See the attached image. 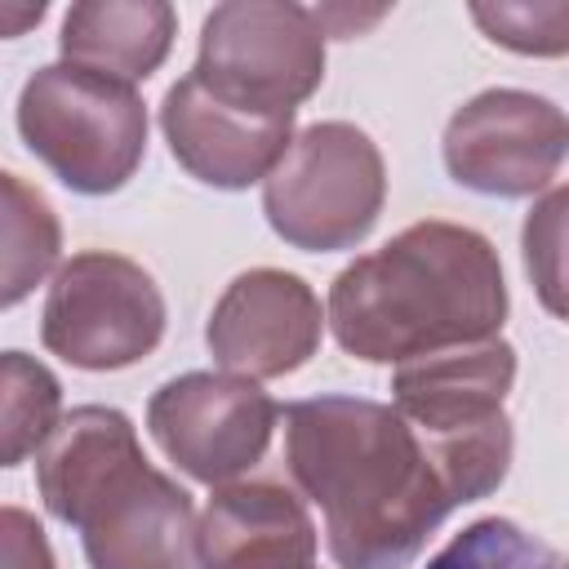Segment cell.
I'll return each instance as SVG.
<instances>
[{"label":"cell","mask_w":569,"mask_h":569,"mask_svg":"<svg viewBox=\"0 0 569 569\" xmlns=\"http://www.w3.org/2000/svg\"><path fill=\"white\" fill-rule=\"evenodd\" d=\"M200 569H311L316 525L307 507L271 485H218L200 516Z\"/></svg>","instance_id":"7c38bea8"},{"label":"cell","mask_w":569,"mask_h":569,"mask_svg":"<svg viewBox=\"0 0 569 569\" xmlns=\"http://www.w3.org/2000/svg\"><path fill=\"white\" fill-rule=\"evenodd\" d=\"M276 418V400L236 373H182L147 409L156 445L200 485H227L249 471L267 453Z\"/></svg>","instance_id":"52a82bcc"},{"label":"cell","mask_w":569,"mask_h":569,"mask_svg":"<svg viewBox=\"0 0 569 569\" xmlns=\"http://www.w3.org/2000/svg\"><path fill=\"white\" fill-rule=\"evenodd\" d=\"M471 22L502 49L533 53V58H560L569 53V0H493L471 4Z\"/></svg>","instance_id":"ffe728a7"},{"label":"cell","mask_w":569,"mask_h":569,"mask_svg":"<svg viewBox=\"0 0 569 569\" xmlns=\"http://www.w3.org/2000/svg\"><path fill=\"white\" fill-rule=\"evenodd\" d=\"M164 298L156 280L120 253H76L49 284L40 338L76 369H124L156 351Z\"/></svg>","instance_id":"8992f818"},{"label":"cell","mask_w":569,"mask_h":569,"mask_svg":"<svg viewBox=\"0 0 569 569\" xmlns=\"http://www.w3.org/2000/svg\"><path fill=\"white\" fill-rule=\"evenodd\" d=\"M320 325V298L307 280L258 267L227 284L204 338L213 360L236 378H280L316 356Z\"/></svg>","instance_id":"30bf717a"},{"label":"cell","mask_w":569,"mask_h":569,"mask_svg":"<svg viewBox=\"0 0 569 569\" xmlns=\"http://www.w3.org/2000/svg\"><path fill=\"white\" fill-rule=\"evenodd\" d=\"M525 267L542 307L569 320V187L547 191L525 222Z\"/></svg>","instance_id":"d6986e66"},{"label":"cell","mask_w":569,"mask_h":569,"mask_svg":"<svg viewBox=\"0 0 569 569\" xmlns=\"http://www.w3.org/2000/svg\"><path fill=\"white\" fill-rule=\"evenodd\" d=\"M569 156V116L525 89H485L453 111L445 164L453 182L485 196H533Z\"/></svg>","instance_id":"ba28073f"},{"label":"cell","mask_w":569,"mask_h":569,"mask_svg":"<svg viewBox=\"0 0 569 569\" xmlns=\"http://www.w3.org/2000/svg\"><path fill=\"white\" fill-rule=\"evenodd\" d=\"M58 378L22 356L4 351L0 360V436H4V467H18L27 453H40L44 440L58 431Z\"/></svg>","instance_id":"e0dca14e"},{"label":"cell","mask_w":569,"mask_h":569,"mask_svg":"<svg viewBox=\"0 0 569 569\" xmlns=\"http://www.w3.org/2000/svg\"><path fill=\"white\" fill-rule=\"evenodd\" d=\"M138 458H142L138 436L120 409H102V405L71 409L36 453L40 498L62 525H76L89 498Z\"/></svg>","instance_id":"5bb4252c"},{"label":"cell","mask_w":569,"mask_h":569,"mask_svg":"<svg viewBox=\"0 0 569 569\" xmlns=\"http://www.w3.org/2000/svg\"><path fill=\"white\" fill-rule=\"evenodd\" d=\"M0 200H4V280H0V302L13 307L22 302L58 262V218L49 200L27 187L18 173L0 178Z\"/></svg>","instance_id":"2e32d148"},{"label":"cell","mask_w":569,"mask_h":569,"mask_svg":"<svg viewBox=\"0 0 569 569\" xmlns=\"http://www.w3.org/2000/svg\"><path fill=\"white\" fill-rule=\"evenodd\" d=\"M0 565L4 569H53L44 529L18 507H4L0 516Z\"/></svg>","instance_id":"44dd1931"},{"label":"cell","mask_w":569,"mask_h":569,"mask_svg":"<svg viewBox=\"0 0 569 569\" xmlns=\"http://www.w3.org/2000/svg\"><path fill=\"white\" fill-rule=\"evenodd\" d=\"M160 129L173 160L191 178L222 191H240L258 178L267 182L293 147V116H253L244 107H231L213 89H204L196 71L164 93Z\"/></svg>","instance_id":"8fae6325"},{"label":"cell","mask_w":569,"mask_h":569,"mask_svg":"<svg viewBox=\"0 0 569 569\" xmlns=\"http://www.w3.org/2000/svg\"><path fill=\"white\" fill-rule=\"evenodd\" d=\"M89 569H191L200 525L191 498L147 458L111 476L76 516Z\"/></svg>","instance_id":"9c48e42d"},{"label":"cell","mask_w":569,"mask_h":569,"mask_svg":"<svg viewBox=\"0 0 569 569\" xmlns=\"http://www.w3.org/2000/svg\"><path fill=\"white\" fill-rule=\"evenodd\" d=\"M62 58L111 80H147L173 44V9L160 0H84L62 18Z\"/></svg>","instance_id":"9a60e30c"},{"label":"cell","mask_w":569,"mask_h":569,"mask_svg":"<svg viewBox=\"0 0 569 569\" xmlns=\"http://www.w3.org/2000/svg\"><path fill=\"white\" fill-rule=\"evenodd\" d=\"M284 458L298 489L325 511L329 556L342 569H405L427 533L467 502L436 436L378 400L289 405Z\"/></svg>","instance_id":"6da1fadb"},{"label":"cell","mask_w":569,"mask_h":569,"mask_svg":"<svg viewBox=\"0 0 569 569\" xmlns=\"http://www.w3.org/2000/svg\"><path fill=\"white\" fill-rule=\"evenodd\" d=\"M387 196L382 156L365 129L347 120L311 124L262 182V213L280 240L333 253L369 236Z\"/></svg>","instance_id":"277c9868"},{"label":"cell","mask_w":569,"mask_h":569,"mask_svg":"<svg viewBox=\"0 0 569 569\" xmlns=\"http://www.w3.org/2000/svg\"><path fill=\"white\" fill-rule=\"evenodd\" d=\"M511 382H516V351L489 338L400 365L391 396L413 427L462 431L502 418V400Z\"/></svg>","instance_id":"4fadbf2b"},{"label":"cell","mask_w":569,"mask_h":569,"mask_svg":"<svg viewBox=\"0 0 569 569\" xmlns=\"http://www.w3.org/2000/svg\"><path fill=\"white\" fill-rule=\"evenodd\" d=\"M18 129L27 147L84 196L124 187L147 151V111L133 84L76 62L40 67L22 84Z\"/></svg>","instance_id":"3957f363"},{"label":"cell","mask_w":569,"mask_h":569,"mask_svg":"<svg viewBox=\"0 0 569 569\" xmlns=\"http://www.w3.org/2000/svg\"><path fill=\"white\" fill-rule=\"evenodd\" d=\"M427 569H569V556L507 516H485L440 547Z\"/></svg>","instance_id":"ac0fdd59"},{"label":"cell","mask_w":569,"mask_h":569,"mask_svg":"<svg viewBox=\"0 0 569 569\" xmlns=\"http://www.w3.org/2000/svg\"><path fill=\"white\" fill-rule=\"evenodd\" d=\"M196 76L231 107L253 116H293L325 76V27L316 9L302 4H218L204 18Z\"/></svg>","instance_id":"5b68a950"},{"label":"cell","mask_w":569,"mask_h":569,"mask_svg":"<svg viewBox=\"0 0 569 569\" xmlns=\"http://www.w3.org/2000/svg\"><path fill=\"white\" fill-rule=\"evenodd\" d=\"M507 320V284L493 244L453 222H418L356 258L329 289V325L342 351L369 365H409L436 351L489 342Z\"/></svg>","instance_id":"7a4b0ae2"}]
</instances>
